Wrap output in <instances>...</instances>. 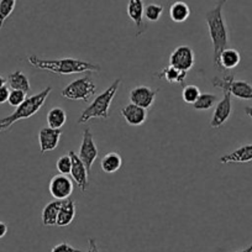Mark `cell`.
Wrapping results in <instances>:
<instances>
[{
	"mask_svg": "<svg viewBox=\"0 0 252 252\" xmlns=\"http://www.w3.org/2000/svg\"><path fill=\"white\" fill-rule=\"evenodd\" d=\"M121 116L125 119V121L131 126H140L146 121L147 110L136 105V104H127L120 110Z\"/></svg>",
	"mask_w": 252,
	"mask_h": 252,
	"instance_id": "15",
	"label": "cell"
},
{
	"mask_svg": "<svg viewBox=\"0 0 252 252\" xmlns=\"http://www.w3.org/2000/svg\"><path fill=\"white\" fill-rule=\"evenodd\" d=\"M8 234V225L5 222L0 221V239H3Z\"/></svg>",
	"mask_w": 252,
	"mask_h": 252,
	"instance_id": "34",
	"label": "cell"
},
{
	"mask_svg": "<svg viewBox=\"0 0 252 252\" xmlns=\"http://www.w3.org/2000/svg\"><path fill=\"white\" fill-rule=\"evenodd\" d=\"M195 63V55L189 46H178L169 56V64L181 71L188 72L193 68Z\"/></svg>",
	"mask_w": 252,
	"mask_h": 252,
	"instance_id": "8",
	"label": "cell"
},
{
	"mask_svg": "<svg viewBox=\"0 0 252 252\" xmlns=\"http://www.w3.org/2000/svg\"><path fill=\"white\" fill-rule=\"evenodd\" d=\"M61 200H53V202L48 203L45 205L41 214V219H42V224L45 226H55L57 225V217H58V210H60Z\"/></svg>",
	"mask_w": 252,
	"mask_h": 252,
	"instance_id": "21",
	"label": "cell"
},
{
	"mask_svg": "<svg viewBox=\"0 0 252 252\" xmlns=\"http://www.w3.org/2000/svg\"><path fill=\"white\" fill-rule=\"evenodd\" d=\"M26 98H28V96H26L25 92L11 89L10 94H9L8 103L10 104L11 106H14V108H16V106H19L20 104H23L24 101H25Z\"/></svg>",
	"mask_w": 252,
	"mask_h": 252,
	"instance_id": "30",
	"label": "cell"
},
{
	"mask_svg": "<svg viewBox=\"0 0 252 252\" xmlns=\"http://www.w3.org/2000/svg\"><path fill=\"white\" fill-rule=\"evenodd\" d=\"M224 96L221 100H219L215 106V110L213 113L212 120H210V126L213 129H219L229 120L232 113V101H231V94L227 91L222 92Z\"/></svg>",
	"mask_w": 252,
	"mask_h": 252,
	"instance_id": "10",
	"label": "cell"
},
{
	"mask_svg": "<svg viewBox=\"0 0 252 252\" xmlns=\"http://www.w3.org/2000/svg\"><path fill=\"white\" fill-rule=\"evenodd\" d=\"M162 13H163V6L161 4L151 3L145 8V16L150 23H157L161 18Z\"/></svg>",
	"mask_w": 252,
	"mask_h": 252,
	"instance_id": "28",
	"label": "cell"
},
{
	"mask_svg": "<svg viewBox=\"0 0 252 252\" xmlns=\"http://www.w3.org/2000/svg\"><path fill=\"white\" fill-rule=\"evenodd\" d=\"M241 62L240 52L235 48H225L219 58V69H234Z\"/></svg>",
	"mask_w": 252,
	"mask_h": 252,
	"instance_id": "19",
	"label": "cell"
},
{
	"mask_svg": "<svg viewBox=\"0 0 252 252\" xmlns=\"http://www.w3.org/2000/svg\"><path fill=\"white\" fill-rule=\"evenodd\" d=\"M79 158L86 166L88 173L91 172L92 166L95 162L96 157H98V147H96L95 141H94L93 132H92L91 127H87L83 131V137H82L81 147L78 151Z\"/></svg>",
	"mask_w": 252,
	"mask_h": 252,
	"instance_id": "7",
	"label": "cell"
},
{
	"mask_svg": "<svg viewBox=\"0 0 252 252\" xmlns=\"http://www.w3.org/2000/svg\"><path fill=\"white\" fill-rule=\"evenodd\" d=\"M219 101L218 95L212 93H200L198 100L193 104V108L198 111H207L209 109H212L213 106H215V104Z\"/></svg>",
	"mask_w": 252,
	"mask_h": 252,
	"instance_id": "25",
	"label": "cell"
},
{
	"mask_svg": "<svg viewBox=\"0 0 252 252\" xmlns=\"http://www.w3.org/2000/svg\"><path fill=\"white\" fill-rule=\"evenodd\" d=\"M200 95V91L197 86L194 84H189V86L183 87V92H182V98H183L184 103L187 104H194L198 100Z\"/></svg>",
	"mask_w": 252,
	"mask_h": 252,
	"instance_id": "27",
	"label": "cell"
},
{
	"mask_svg": "<svg viewBox=\"0 0 252 252\" xmlns=\"http://www.w3.org/2000/svg\"><path fill=\"white\" fill-rule=\"evenodd\" d=\"M61 136H62L61 129H52L50 126L42 127L38 131V144H40L41 154H46V152L57 149Z\"/></svg>",
	"mask_w": 252,
	"mask_h": 252,
	"instance_id": "13",
	"label": "cell"
},
{
	"mask_svg": "<svg viewBox=\"0 0 252 252\" xmlns=\"http://www.w3.org/2000/svg\"><path fill=\"white\" fill-rule=\"evenodd\" d=\"M56 167H57V171L60 172L61 174H66L68 176L71 173L72 168V159L69 155H63L56 162Z\"/></svg>",
	"mask_w": 252,
	"mask_h": 252,
	"instance_id": "29",
	"label": "cell"
},
{
	"mask_svg": "<svg viewBox=\"0 0 252 252\" xmlns=\"http://www.w3.org/2000/svg\"><path fill=\"white\" fill-rule=\"evenodd\" d=\"M215 252H224V251H222L221 249H219V250H217V251H215Z\"/></svg>",
	"mask_w": 252,
	"mask_h": 252,
	"instance_id": "38",
	"label": "cell"
},
{
	"mask_svg": "<svg viewBox=\"0 0 252 252\" xmlns=\"http://www.w3.org/2000/svg\"><path fill=\"white\" fill-rule=\"evenodd\" d=\"M77 214V207L74 200L69 199H63L61 200L60 210H58V217H57V226L64 227L67 225L71 224L74 220Z\"/></svg>",
	"mask_w": 252,
	"mask_h": 252,
	"instance_id": "17",
	"label": "cell"
},
{
	"mask_svg": "<svg viewBox=\"0 0 252 252\" xmlns=\"http://www.w3.org/2000/svg\"><path fill=\"white\" fill-rule=\"evenodd\" d=\"M16 6V0H0V29L4 26L6 19L13 14Z\"/></svg>",
	"mask_w": 252,
	"mask_h": 252,
	"instance_id": "26",
	"label": "cell"
},
{
	"mask_svg": "<svg viewBox=\"0 0 252 252\" xmlns=\"http://www.w3.org/2000/svg\"><path fill=\"white\" fill-rule=\"evenodd\" d=\"M51 252H83V251L71 246V245L67 244V242H61V244L56 245V246L51 250Z\"/></svg>",
	"mask_w": 252,
	"mask_h": 252,
	"instance_id": "31",
	"label": "cell"
},
{
	"mask_svg": "<svg viewBox=\"0 0 252 252\" xmlns=\"http://www.w3.org/2000/svg\"><path fill=\"white\" fill-rule=\"evenodd\" d=\"M157 91H154L150 87L146 86H137L135 88H132L129 93V99L132 104H136V105L141 106L144 109H150L154 105V101L156 99Z\"/></svg>",
	"mask_w": 252,
	"mask_h": 252,
	"instance_id": "11",
	"label": "cell"
},
{
	"mask_svg": "<svg viewBox=\"0 0 252 252\" xmlns=\"http://www.w3.org/2000/svg\"><path fill=\"white\" fill-rule=\"evenodd\" d=\"M87 252H99V247L98 244L94 239H89L88 240V249H87Z\"/></svg>",
	"mask_w": 252,
	"mask_h": 252,
	"instance_id": "33",
	"label": "cell"
},
{
	"mask_svg": "<svg viewBox=\"0 0 252 252\" xmlns=\"http://www.w3.org/2000/svg\"><path fill=\"white\" fill-rule=\"evenodd\" d=\"M67 121V114L61 106H55L47 113V124L52 129H61Z\"/></svg>",
	"mask_w": 252,
	"mask_h": 252,
	"instance_id": "24",
	"label": "cell"
},
{
	"mask_svg": "<svg viewBox=\"0 0 252 252\" xmlns=\"http://www.w3.org/2000/svg\"><path fill=\"white\" fill-rule=\"evenodd\" d=\"M6 83H8L9 88L15 89V91H23L25 93H29L31 91L30 81H29L28 76L21 71L11 72L6 78Z\"/></svg>",
	"mask_w": 252,
	"mask_h": 252,
	"instance_id": "20",
	"label": "cell"
},
{
	"mask_svg": "<svg viewBox=\"0 0 252 252\" xmlns=\"http://www.w3.org/2000/svg\"><path fill=\"white\" fill-rule=\"evenodd\" d=\"M127 15L129 18L134 21L135 26H136V36H141L146 30V25L144 23L145 18V5L142 0H129L127 3Z\"/></svg>",
	"mask_w": 252,
	"mask_h": 252,
	"instance_id": "14",
	"label": "cell"
},
{
	"mask_svg": "<svg viewBox=\"0 0 252 252\" xmlns=\"http://www.w3.org/2000/svg\"><path fill=\"white\" fill-rule=\"evenodd\" d=\"M155 76L159 79H164V81H167L168 83H177L183 86L187 78V72L181 71V69L168 64V66L162 68L161 71H159L158 73L155 74Z\"/></svg>",
	"mask_w": 252,
	"mask_h": 252,
	"instance_id": "18",
	"label": "cell"
},
{
	"mask_svg": "<svg viewBox=\"0 0 252 252\" xmlns=\"http://www.w3.org/2000/svg\"><path fill=\"white\" fill-rule=\"evenodd\" d=\"M48 190L55 199H67L73 193V182L66 174H56L51 178Z\"/></svg>",
	"mask_w": 252,
	"mask_h": 252,
	"instance_id": "9",
	"label": "cell"
},
{
	"mask_svg": "<svg viewBox=\"0 0 252 252\" xmlns=\"http://www.w3.org/2000/svg\"><path fill=\"white\" fill-rule=\"evenodd\" d=\"M28 62L37 69L52 72L55 74H74L83 72H99L100 66L95 63L87 62L78 58H58V60H45L32 55L28 58Z\"/></svg>",
	"mask_w": 252,
	"mask_h": 252,
	"instance_id": "2",
	"label": "cell"
},
{
	"mask_svg": "<svg viewBox=\"0 0 252 252\" xmlns=\"http://www.w3.org/2000/svg\"><path fill=\"white\" fill-rule=\"evenodd\" d=\"M189 15H190V9H189L188 4L184 1H176L169 8V16L174 23H184L186 20H188Z\"/></svg>",
	"mask_w": 252,
	"mask_h": 252,
	"instance_id": "22",
	"label": "cell"
},
{
	"mask_svg": "<svg viewBox=\"0 0 252 252\" xmlns=\"http://www.w3.org/2000/svg\"><path fill=\"white\" fill-rule=\"evenodd\" d=\"M226 1L227 0H219L217 5L205 14L204 18L213 43V62L218 68H219L220 55L229 43V31H227L226 21H225L224 13H222V9H224Z\"/></svg>",
	"mask_w": 252,
	"mask_h": 252,
	"instance_id": "1",
	"label": "cell"
},
{
	"mask_svg": "<svg viewBox=\"0 0 252 252\" xmlns=\"http://www.w3.org/2000/svg\"><path fill=\"white\" fill-rule=\"evenodd\" d=\"M120 84L121 79H115L109 86V88H106L99 95H96L95 99L81 114L78 119V124H87L92 119H108L111 101H113L114 96L116 95V92L120 88Z\"/></svg>",
	"mask_w": 252,
	"mask_h": 252,
	"instance_id": "4",
	"label": "cell"
},
{
	"mask_svg": "<svg viewBox=\"0 0 252 252\" xmlns=\"http://www.w3.org/2000/svg\"><path fill=\"white\" fill-rule=\"evenodd\" d=\"M213 86L220 88L222 92L227 91L231 96L242 99V100H252V86L246 81H235L234 74L225 76L224 78L215 77L213 79Z\"/></svg>",
	"mask_w": 252,
	"mask_h": 252,
	"instance_id": "6",
	"label": "cell"
},
{
	"mask_svg": "<svg viewBox=\"0 0 252 252\" xmlns=\"http://www.w3.org/2000/svg\"><path fill=\"white\" fill-rule=\"evenodd\" d=\"M95 92L96 86L91 77V72H89L87 76L67 84L61 92V95L69 100H81L87 103L95 95Z\"/></svg>",
	"mask_w": 252,
	"mask_h": 252,
	"instance_id": "5",
	"label": "cell"
},
{
	"mask_svg": "<svg viewBox=\"0 0 252 252\" xmlns=\"http://www.w3.org/2000/svg\"><path fill=\"white\" fill-rule=\"evenodd\" d=\"M245 114L252 119V106H246V108H245Z\"/></svg>",
	"mask_w": 252,
	"mask_h": 252,
	"instance_id": "35",
	"label": "cell"
},
{
	"mask_svg": "<svg viewBox=\"0 0 252 252\" xmlns=\"http://www.w3.org/2000/svg\"><path fill=\"white\" fill-rule=\"evenodd\" d=\"M220 163H247L252 161V144L244 145L230 154L220 157Z\"/></svg>",
	"mask_w": 252,
	"mask_h": 252,
	"instance_id": "16",
	"label": "cell"
},
{
	"mask_svg": "<svg viewBox=\"0 0 252 252\" xmlns=\"http://www.w3.org/2000/svg\"><path fill=\"white\" fill-rule=\"evenodd\" d=\"M69 156L72 159V168H71V177L74 182H76L77 187L81 189V192H86L88 188V171H87L86 166L79 158L78 154L74 151H69Z\"/></svg>",
	"mask_w": 252,
	"mask_h": 252,
	"instance_id": "12",
	"label": "cell"
},
{
	"mask_svg": "<svg viewBox=\"0 0 252 252\" xmlns=\"http://www.w3.org/2000/svg\"><path fill=\"white\" fill-rule=\"evenodd\" d=\"M9 94H10V88L8 86H4L0 88V104H4L8 101Z\"/></svg>",
	"mask_w": 252,
	"mask_h": 252,
	"instance_id": "32",
	"label": "cell"
},
{
	"mask_svg": "<svg viewBox=\"0 0 252 252\" xmlns=\"http://www.w3.org/2000/svg\"><path fill=\"white\" fill-rule=\"evenodd\" d=\"M121 164H123V159L118 152H109L100 161L101 169L105 173H115L121 168Z\"/></svg>",
	"mask_w": 252,
	"mask_h": 252,
	"instance_id": "23",
	"label": "cell"
},
{
	"mask_svg": "<svg viewBox=\"0 0 252 252\" xmlns=\"http://www.w3.org/2000/svg\"><path fill=\"white\" fill-rule=\"evenodd\" d=\"M4 86H6V78H4L3 76H0V88Z\"/></svg>",
	"mask_w": 252,
	"mask_h": 252,
	"instance_id": "37",
	"label": "cell"
},
{
	"mask_svg": "<svg viewBox=\"0 0 252 252\" xmlns=\"http://www.w3.org/2000/svg\"><path fill=\"white\" fill-rule=\"evenodd\" d=\"M237 252H252V242L249 245V246L245 247V249H242V250H240V251H237Z\"/></svg>",
	"mask_w": 252,
	"mask_h": 252,
	"instance_id": "36",
	"label": "cell"
},
{
	"mask_svg": "<svg viewBox=\"0 0 252 252\" xmlns=\"http://www.w3.org/2000/svg\"><path fill=\"white\" fill-rule=\"evenodd\" d=\"M51 92H52V87L48 86L47 88L38 92L37 94L28 96L23 104L16 106V109L10 114V115L0 119V135L3 134V132L8 131L11 126L15 123H18V121L30 119L31 116L37 114L38 110L43 106V104H45L46 99L48 98Z\"/></svg>",
	"mask_w": 252,
	"mask_h": 252,
	"instance_id": "3",
	"label": "cell"
}]
</instances>
